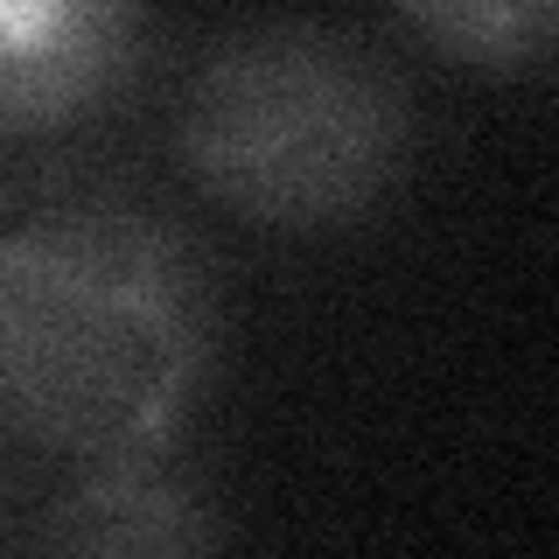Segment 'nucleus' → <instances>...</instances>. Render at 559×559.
<instances>
[{
    "instance_id": "obj_5",
    "label": "nucleus",
    "mask_w": 559,
    "mask_h": 559,
    "mask_svg": "<svg viewBox=\"0 0 559 559\" xmlns=\"http://www.w3.org/2000/svg\"><path fill=\"white\" fill-rule=\"evenodd\" d=\"M392 14L462 70L518 78L559 63V0H392Z\"/></svg>"
},
{
    "instance_id": "obj_4",
    "label": "nucleus",
    "mask_w": 559,
    "mask_h": 559,
    "mask_svg": "<svg viewBox=\"0 0 559 559\" xmlns=\"http://www.w3.org/2000/svg\"><path fill=\"white\" fill-rule=\"evenodd\" d=\"M28 546L57 552H210L224 546V524L210 518V497L175 462L147 454L127 468L78 476L70 497H57L35 518Z\"/></svg>"
},
{
    "instance_id": "obj_1",
    "label": "nucleus",
    "mask_w": 559,
    "mask_h": 559,
    "mask_svg": "<svg viewBox=\"0 0 559 559\" xmlns=\"http://www.w3.org/2000/svg\"><path fill=\"white\" fill-rule=\"evenodd\" d=\"M217 357V280L154 203L70 197L0 231V433L63 476L168 454Z\"/></svg>"
},
{
    "instance_id": "obj_2",
    "label": "nucleus",
    "mask_w": 559,
    "mask_h": 559,
    "mask_svg": "<svg viewBox=\"0 0 559 559\" xmlns=\"http://www.w3.org/2000/svg\"><path fill=\"white\" fill-rule=\"evenodd\" d=\"M189 189L266 238H336L399 197L419 154V98L364 28L252 14L210 35L175 92Z\"/></svg>"
},
{
    "instance_id": "obj_3",
    "label": "nucleus",
    "mask_w": 559,
    "mask_h": 559,
    "mask_svg": "<svg viewBox=\"0 0 559 559\" xmlns=\"http://www.w3.org/2000/svg\"><path fill=\"white\" fill-rule=\"evenodd\" d=\"M147 63V0H0V147L105 119Z\"/></svg>"
}]
</instances>
